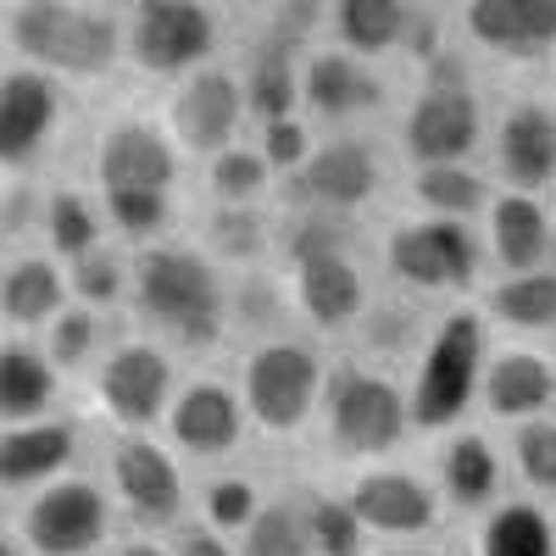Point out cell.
Returning a JSON list of instances; mask_svg holds the SVG:
<instances>
[{"mask_svg": "<svg viewBox=\"0 0 556 556\" xmlns=\"http://www.w3.org/2000/svg\"><path fill=\"white\" fill-rule=\"evenodd\" d=\"M484 139V112L468 84H424L401 123V146L417 167H462Z\"/></svg>", "mask_w": 556, "mask_h": 556, "instance_id": "cell-10", "label": "cell"}, {"mask_svg": "<svg viewBox=\"0 0 556 556\" xmlns=\"http://www.w3.org/2000/svg\"><path fill=\"white\" fill-rule=\"evenodd\" d=\"M7 39L23 67L45 78H106L123 56V23L101 7L23 0L7 12Z\"/></svg>", "mask_w": 556, "mask_h": 556, "instance_id": "cell-2", "label": "cell"}, {"mask_svg": "<svg viewBox=\"0 0 556 556\" xmlns=\"http://www.w3.org/2000/svg\"><path fill=\"white\" fill-rule=\"evenodd\" d=\"M329 17H334V34H340V51L356 56V62L401 51L412 23H417V12L401 7V0H340Z\"/></svg>", "mask_w": 556, "mask_h": 556, "instance_id": "cell-29", "label": "cell"}, {"mask_svg": "<svg viewBox=\"0 0 556 556\" xmlns=\"http://www.w3.org/2000/svg\"><path fill=\"white\" fill-rule=\"evenodd\" d=\"M290 285H295V306L306 312V323H317V329H345V323H356L367 312V278H362V267L345 245L295 256Z\"/></svg>", "mask_w": 556, "mask_h": 556, "instance_id": "cell-17", "label": "cell"}, {"mask_svg": "<svg viewBox=\"0 0 556 556\" xmlns=\"http://www.w3.org/2000/svg\"><path fill=\"white\" fill-rule=\"evenodd\" d=\"M112 490L139 529H167L184 513V473L151 434H123L112 445Z\"/></svg>", "mask_w": 556, "mask_h": 556, "instance_id": "cell-12", "label": "cell"}, {"mask_svg": "<svg viewBox=\"0 0 556 556\" xmlns=\"http://www.w3.org/2000/svg\"><path fill=\"white\" fill-rule=\"evenodd\" d=\"M206 245L223 262H262L273 245V228L256 206H217L206 223Z\"/></svg>", "mask_w": 556, "mask_h": 556, "instance_id": "cell-36", "label": "cell"}, {"mask_svg": "<svg viewBox=\"0 0 556 556\" xmlns=\"http://www.w3.org/2000/svg\"><path fill=\"white\" fill-rule=\"evenodd\" d=\"M462 28L495 56L534 62L556 51V0H473L462 7Z\"/></svg>", "mask_w": 556, "mask_h": 556, "instance_id": "cell-18", "label": "cell"}, {"mask_svg": "<svg viewBox=\"0 0 556 556\" xmlns=\"http://www.w3.org/2000/svg\"><path fill=\"white\" fill-rule=\"evenodd\" d=\"M323 362L301 340H262L240 367V406L262 434H301L323 401Z\"/></svg>", "mask_w": 556, "mask_h": 556, "instance_id": "cell-4", "label": "cell"}, {"mask_svg": "<svg viewBox=\"0 0 556 556\" xmlns=\"http://www.w3.org/2000/svg\"><path fill=\"white\" fill-rule=\"evenodd\" d=\"M484 317L479 312H451L434 323V334L424 345V362L412 374V395H406V412H412V429L424 434H440V429H456L468 417L479 384H484Z\"/></svg>", "mask_w": 556, "mask_h": 556, "instance_id": "cell-3", "label": "cell"}, {"mask_svg": "<svg viewBox=\"0 0 556 556\" xmlns=\"http://www.w3.org/2000/svg\"><path fill=\"white\" fill-rule=\"evenodd\" d=\"M301 106L317 117H362L384 106V78L345 56V51H312L301 62Z\"/></svg>", "mask_w": 556, "mask_h": 556, "instance_id": "cell-22", "label": "cell"}, {"mask_svg": "<svg viewBox=\"0 0 556 556\" xmlns=\"http://www.w3.org/2000/svg\"><path fill=\"white\" fill-rule=\"evenodd\" d=\"M56 367L45 351L34 345H0V424L7 429H23V424H39L45 412L56 406Z\"/></svg>", "mask_w": 556, "mask_h": 556, "instance_id": "cell-27", "label": "cell"}, {"mask_svg": "<svg viewBox=\"0 0 556 556\" xmlns=\"http://www.w3.org/2000/svg\"><path fill=\"white\" fill-rule=\"evenodd\" d=\"M267 184H273V167L251 146H228L206 167V190H212L217 206H256L267 195Z\"/></svg>", "mask_w": 556, "mask_h": 556, "instance_id": "cell-34", "label": "cell"}, {"mask_svg": "<svg viewBox=\"0 0 556 556\" xmlns=\"http://www.w3.org/2000/svg\"><path fill=\"white\" fill-rule=\"evenodd\" d=\"M0 556H23V545H17L12 534H0Z\"/></svg>", "mask_w": 556, "mask_h": 556, "instance_id": "cell-46", "label": "cell"}, {"mask_svg": "<svg viewBox=\"0 0 556 556\" xmlns=\"http://www.w3.org/2000/svg\"><path fill=\"white\" fill-rule=\"evenodd\" d=\"M201 513H206V529H217L223 540L228 534H245L256 523V513H262V490L251 479H240V473H223V479L206 484Z\"/></svg>", "mask_w": 556, "mask_h": 556, "instance_id": "cell-39", "label": "cell"}, {"mask_svg": "<svg viewBox=\"0 0 556 556\" xmlns=\"http://www.w3.org/2000/svg\"><path fill=\"white\" fill-rule=\"evenodd\" d=\"M551 217L534 195H495L490 201V256L506 267V273H540L545 256H551Z\"/></svg>", "mask_w": 556, "mask_h": 556, "instance_id": "cell-25", "label": "cell"}, {"mask_svg": "<svg viewBox=\"0 0 556 556\" xmlns=\"http://www.w3.org/2000/svg\"><path fill=\"white\" fill-rule=\"evenodd\" d=\"M67 295H78L84 312H106L128 295V267L112 251H89L67 267Z\"/></svg>", "mask_w": 556, "mask_h": 556, "instance_id": "cell-38", "label": "cell"}, {"mask_svg": "<svg viewBox=\"0 0 556 556\" xmlns=\"http://www.w3.org/2000/svg\"><path fill=\"white\" fill-rule=\"evenodd\" d=\"M551 529H556V523H551Z\"/></svg>", "mask_w": 556, "mask_h": 556, "instance_id": "cell-50", "label": "cell"}, {"mask_svg": "<svg viewBox=\"0 0 556 556\" xmlns=\"http://www.w3.org/2000/svg\"><path fill=\"white\" fill-rule=\"evenodd\" d=\"M479 556H556V529L540 506L506 501L479 529Z\"/></svg>", "mask_w": 556, "mask_h": 556, "instance_id": "cell-30", "label": "cell"}, {"mask_svg": "<svg viewBox=\"0 0 556 556\" xmlns=\"http://www.w3.org/2000/svg\"><path fill=\"white\" fill-rule=\"evenodd\" d=\"M78 456V429L62 417H39V424L0 434V490H45L67 479Z\"/></svg>", "mask_w": 556, "mask_h": 556, "instance_id": "cell-21", "label": "cell"}, {"mask_svg": "<svg viewBox=\"0 0 556 556\" xmlns=\"http://www.w3.org/2000/svg\"><path fill=\"white\" fill-rule=\"evenodd\" d=\"M240 123H245V96H240V78L223 73V67H201L190 78L173 84V101H167V128H173V146L190 151V156H223L228 146H240Z\"/></svg>", "mask_w": 556, "mask_h": 556, "instance_id": "cell-11", "label": "cell"}, {"mask_svg": "<svg viewBox=\"0 0 556 556\" xmlns=\"http://www.w3.org/2000/svg\"><path fill=\"white\" fill-rule=\"evenodd\" d=\"M106 217H112V228L123 240H134L139 251H146L173 217V195H106Z\"/></svg>", "mask_w": 556, "mask_h": 556, "instance_id": "cell-42", "label": "cell"}, {"mask_svg": "<svg viewBox=\"0 0 556 556\" xmlns=\"http://www.w3.org/2000/svg\"><path fill=\"white\" fill-rule=\"evenodd\" d=\"M96 178L106 195H173L178 146L146 117H123L96 146Z\"/></svg>", "mask_w": 556, "mask_h": 556, "instance_id": "cell-13", "label": "cell"}, {"mask_svg": "<svg viewBox=\"0 0 556 556\" xmlns=\"http://www.w3.org/2000/svg\"><path fill=\"white\" fill-rule=\"evenodd\" d=\"M384 262L406 290H468L479 273V240L468 223L417 217L384 240Z\"/></svg>", "mask_w": 556, "mask_h": 556, "instance_id": "cell-8", "label": "cell"}, {"mask_svg": "<svg viewBox=\"0 0 556 556\" xmlns=\"http://www.w3.org/2000/svg\"><path fill=\"white\" fill-rule=\"evenodd\" d=\"M295 190L312 201V212H356L367 195L379 190V156L362 139H334V146H317L306 156V167L295 173Z\"/></svg>", "mask_w": 556, "mask_h": 556, "instance_id": "cell-19", "label": "cell"}, {"mask_svg": "<svg viewBox=\"0 0 556 556\" xmlns=\"http://www.w3.org/2000/svg\"><path fill=\"white\" fill-rule=\"evenodd\" d=\"M490 417L506 424H534L545 417V406L556 401V367L540 351H501L484 362V384H479Z\"/></svg>", "mask_w": 556, "mask_h": 556, "instance_id": "cell-24", "label": "cell"}, {"mask_svg": "<svg viewBox=\"0 0 556 556\" xmlns=\"http://www.w3.org/2000/svg\"><path fill=\"white\" fill-rule=\"evenodd\" d=\"M96 345H101V317L84 312V306H67V312L51 323V334H45V356H51L56 374H67V367H84L89 356H96Z\"/></svg>", "mask_w": 556, "mask_h": 556, "instance_id": "cell-40", "label": "cell"}, {"mask_svg": "<svg viewBox=\"0 0 556 556\" xmlns=\"http://www.w3.org/2000/svg\"><path fill=\"white\" fill-rule=\"evenodd\" d=\"M551 251H556V245H551Z\"/></svg>", "mask_w": 556, "mask_h": 556, "instance_id": "cell-49", "label": "cell"}, {"mask_svg": "<svg viewBox=\"0 0 556 556\" xmlns=\"http://www.w3.org/2000/svg\"><path fill=\"white\" fill-rule=\"evenodd\" d=\"M384 556H445V551H384Z\"/></svg>", "mask_w": 556, "mask_h": 556, "instance_id": "cell-47", "label": "cell"}, {"mask_svg": "<svg viewBox=\"0 0 556 556\" xmlns=\"http://www.w3.org/2000/svg\"><path fill=\"white\" fill-rule=\"evenodd\" d=\"M128 295L146 329L167 334L173 345L206 351L228 329V290L206 251L190 245H146L134 256Z\"/></svg>", "mask_w": 556, "mask_h": 556, "instance_id": "cell-1", "label": "cell"}, {"mask_svg": "<svg viewBox=\"0 0 556 556\" xmlns=\"http://www.w3.org/2000/svg\"><path fill=\"white\" fill-rule=\"evenodd\" d=\"M173 395V362L151 340H123L117 351H106L96 374V401L123 434H146L151 424H162Z\"/></svg>", "mask_w": 556, "mask_h": 556, "instance_id": "cell-7", "label": "cell"}, {"mask_svg": "<svg viewBox=\"0 0 556 556\" xmlns=\"http://www.w3.org/2000/svg\"><path fill=\"white\" fill-rule=\"evenodd\" d=\"M67 312V273L51 256H17L0 273V317L17 329H51Z\"/></svg>", "mask_w": 556, "mask_h": 556, "instance_id": "cell-26", "label": "cell"}, {"mask_svg": "<svg viewBox=\"0 0 556 556\" xmlns=\"http://www.w3.org/2000/svg\"><path fill=\"white\" fill-rule=\"evenodd\" d=\"M434 473H440V495L451 506L479 513V506H490L495 490H501V456H495V445L484 434H451L440 445Z\"/></svg>", "mask_w": 556, "mask_h": 556, "instance_id": "cell-28", "label": "cell"}, {"mask_svg": "<svg viewBox=\"0 0 556 556\" xmlns=\"http://www.w3.org/2000/svg\"><path fill=\"white\" fill-rule=\"evenodd\" d=\"M162 424H167L173 451L212 462V456H228V451L245 440V424H251V417H245L240 395L228 390V384L195 379V384H184V390L173 395V406H167Z\"/></svg>", "mask_w": 556, "mask_h": 556, "instance_id": "cell-16", "label": "cell"}, {"mask_svg": "<svg viewBox=\"0 0 556 556\" xmlns=\"http://www.w3.org/2000/svg\"><path fill=\"white\" fill-rule=\"evenodd\" d=\"M123 51L151 78H190L217 51V17L195 0H139L123 23Z\"/></svg>", "mask_w": 556, "mask_h": 556, "instance_id": "cell-6", "label": "cell"}, {"mask_svg": "<svg viewBox=\"0 0 556 556\" xmlns=\"http://www.w3.org/2000/svg\"><path fill=\"white\" fill-rule=\"evenodd\" d=\"M323 424L345 456H390L412 429L406 390L367 367H334L323 384Z\"/></svg>", "mask_w": 556, "mask_h": 556, "instance_id": "cell-5", "label": "cell"}, {"mask_svg": "<svg viewBox=\"0 0 556 556\" xmlns=\"http://www.w3.org/2000/svg\"><path fill=\"white\" fill-rule=\"evenodd\" d=\"M490 312L506 323V329H556V267H540V273H518L490 295Z\"/></svg>", "mask_w": 556, "mask_h": 556, "instance_id": "cell-32", "label": "cell"}, {"mask_svg": "<svg viewBox=\"0 0 556 556\" xmlns=\"http://www.w3.org/2000/svg\"><path fill=\"white\" fill-rule=\"evenodd\" d=\"M513 462H518V473H523L529 490L556 495V424H551V417H534V424L518 429Z\"/></svg>", "mask_w": 556, "mask_h": 556, "instance_id": "cell-41", "label": "cell"}, {"mask_svg": "<svg viewBox=\"0 0 556 556\" xmlns=\"http://www.w3.org/2000/svg\"><path fill=\"white\" fill-rule=\"evenodd\" d=\"M117 556H173V551H167V545H156V540H128Z\"/></svg>", "mask_w": 556, "mask_h": 556, "instance_id": "cell-45", "label": "cell"}, {"mask_svg": "<svg viewBox=\"0 0 556 556\" xmlns=\"http://www.w3.org/2000/svg\"><path fill=\"white\" fill-rule=\"evenodd\" d=\"M240 96H245V112L262 128L295 117V106H301V56H295V39L285 28H267L256 39V51L245 56Z\"/></svg>", "mask_w": 556, "mask_h": 556, "instance_id": "cell-23", "label": "cell"}, {"mask_svg": "<svg viewBox=\"0 0 556 556\" xmlns=\"http://www.w3.org/2000/svg\"><path fill=\"white\" fill-rule=\"evenodd\" d=\"M345 506L356 513V523L367 534H384V540H417L440 523V495L406 473V468H367L356 473Z\"/></svg>", "mask_w": 556, "mask_h": 556, "instance_id": "cell-14", "label": "cell"}, {"mask_svg": "<svg viewBox=\"0 0 556 556\" xmlns=\"http://www.w3.org/2000/svg\"><path fill=\"white\" fill-rule=\"evenodd\" d=\"M495 167L513 184V195H534L556 184V112L540 101H518L506 112L495 134Z\"/></svg>", "mask_w": 556, "mask_h": 556, "instance_id": "cell-20", "label": "cell"}, {"mask_svg": "<svg viewBox=\"0 0 556 556\" xmlns=\"http://www.w3.org/2000/svg\"><path fill=\"white\" fill-rule=\"evenodd\" d=\"M45 240H51V251L67 256V262L101 251V212L78 190H56L51 201H45Z\"/></svg>", "mask_w": 556, "mask_h": 556, "instance_id": "cell-33", "label": "cell"}, {"mask_svg": "<svg viewBox=\"0 0 556 556\" xmlns=\"http://www.w3.org/2000/svg\"><path fill=\"white\" fill-rule=\"evenodd\" d=\"M106 529H112V501L89 479L45 484L23 513V545L34 556H89L101 551Z\"/></svg>", "mask_w": 556, "mask_h": 556, "instance_id": "cell-9", "label": "cell"}, {"mask_svg": "<svg viewBox=\"0 0 556 556\" xmlns=\"http://www.w3.org/2000/svg\"><path fill=\"white\" fill-rule=\"evenodd\" d=\"M62 128V84L34 67L0 73V167H28Z\"/></svg>", "mask_w": 556, "mask_h": 556, "instance_id": "cell-15", "label": "cell"}, {"mask_svg": "<svg viewBox=\"0 0 556 556\" xmlns=\"http://www.w3.org/2000/svg\"><path fill=\"white\" fill-rule=\"evenodd\" d=\"M173 556H240L235 545H228L217 529H178V540H173Z\"/></svg>", "mask_w": 556, "mask_h": 556, "instance_id": "cell-44", "label": "cell"}, {"mask_svg": "<svg viewBox=\"0 0 556 556\" xmlns=\"http://www.w3.org/2000/svg\"><path fill=\"white\" fill-rule=\"evenodd\" d=\"M551 78H556V56H551Z\"/></svg>", "mask_w": 556, "mask_h": 556, "instance_id": "cell-48", "label": "cell"}, {"mask_svg": "<svg viewBox=\"0 0 556 556\" xmlns=\"http://www.w3.org/2000/svg\"><path fill=\"white\" fill-rule=\"evenodd\" d=\"M412 195L429 217H445V223H468L473 212L490 206V184L462 162V167H417L412 178Z\"/></svg>", "mask_w": 556, "mask_h": 556, "instance_id": "cell-31", "label": "cell"}, {"mask_svg": "<svg viewBox=\"0 0 556 556\" xmlns=\"http://www.w3.org/2000/svg\"><path fill=\"white\" fill-rule=\"evenodd\" d=\"M312 151H317V146H312V128H306L301 117L267 123V128H262V146H256V156H262L273 173H301Z\"/></svg>", "mask_w": 556, "mask_h": 556, "instance_id": "cell-43", "label": "cell"}, {"mask_svg": "<svg viewBox=\"0 0 556 556\" xmlns=\"http://www.w3.org/2000/svg\"><path fill=\"white\" fill-rule=\"evenodd\" d=\"M306 513V540H312V556H362L367 545V529L356 523V513L334 495H312L301 501Z\"/></svg>", "mask_w": 556, "mask_h": 556, "instance_id": "cell-37", "label": "cell"}, {"mask_svg": "<svg viewBox=\"0 0 556 556\" xmlns=\"http://www.w3.org/2000/svg\"><path fill=\"white\" fill-rule=\"evenodd\" d=\"M240 556H312L301 501H262L256 523L240 540Z\"/></svg>", "mask_w": 556, "mask_h": 556, "instance_id": "cell-35", "label": "cell"}]
</instances>
